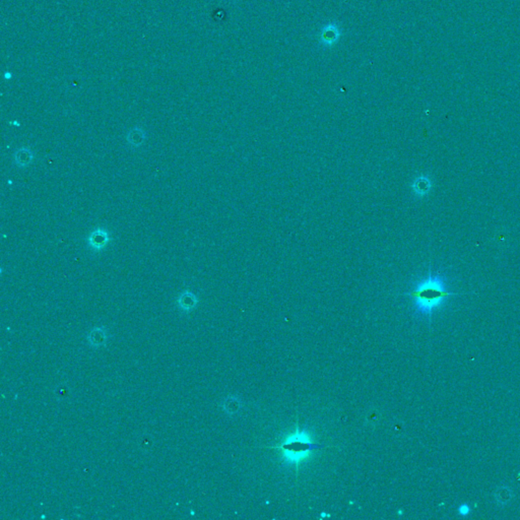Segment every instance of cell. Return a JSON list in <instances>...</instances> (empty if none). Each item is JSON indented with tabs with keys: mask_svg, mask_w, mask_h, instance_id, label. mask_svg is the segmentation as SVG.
<instances>
[{
	"mask_svg": "<svg viewBox=\"0 0 520 520\" xmlns=\"http://www.w3.org/2000/svg\"><path fill=\"white\" fill-rule=\"evenodd\" d=\"M408 295L414 300L417 312L431 315L453 293L448 290L446 280L441 273L429 272Z\"/></svg>",
	"mask_w": 520,
	"mask_h": 520,
	"instance_id": "obj_1",
	"label": "cell"
},
{
	"mask_svg": "<svg viewBox=\"0 0 520 520\" xmlns=\"http://www.w3.org/2000/svg\"><path fill=\"white\" fill-rule=\"evenodd\" d=\"M267 448L279 450L286 462L295 465L296 469H298V465L306 457H308L311 452L326 447L322 444L314 443L307 434L303 431H299L297 428L296 432L286 438L282 443Z\"/></svg>",
	"mask_w": 520,
	"mask_h": 520,
	"instance_id": "obj_2",
	"label": "cell"
},
{
	"mask_svg": "<svg viewBox=\"0 0 520 520\" xmlns=\"http://www.w3.org/2000/svg\"><path fill=\"white\" fill-rule=\"evenodd\" d=\"M111 241L110 233L108 230H106L103 227L96 228L93 232H91L86 240L88 247L95 251L100 252L101 250L105 249V247L108 245L109 242Z\"/></svg>",
	"mask_w": 520,
	"mask_h": 520,
	"instance_id": "obj_3",
	"label": "cell"
},
{
	"mask_svg": "<svg viewBox=\"0 0 520 520\" xmlns=\"http://www.w3.org/2000/svg\"><path fill=\"white\" fill-rule=\"evenodd\" d=\"M342 32L336 23H328L325 24L319 35V42L324 47H331L335 43H338L341 39Z\"/></svg>",
	"mask_w": 520,
	"mask_h": 520,
	"instance_id": "obj_4",
	"label": "cell"
},
{
	"mask_svg": "<svg viewBox=\"0 0 520 520\" xmlns=\"http://www.w3.org/2000/svg\"><path fill=\"white\" fill-rule=\"evenodd\" d=\"M14 163L20 167H26L34 160V152L33 150L28 147H20L14 152Z\"/></svg>",
	"mask_w": 520,
	"mask_h": 520,
	"instance_id": "obj_5",
	"label": "cell"
},
{
	"mask_svg": "<svg viewBox=\"0 0 520 520\" xmlns=\"http://www.w3.org/2000/svg\"><path fill=\"white\" fill-rule=\"evenodd\" d=\"M196 296L190 291H184L178 298V306L184 311H191L197 305Z\"/></svg>",
	"mask_w": 520,
	"mask_h": 520,
	"instance_id": "obj_6",
	"label": "cell"
},
{
	"mask_svg": "<svg viewBox=\"0 0 520 520\" xmlns=\"http://www.w3.org/2000/svg\"><path fill=\"white\" fill-rule=\"evenodd\" d=\"M145 137H146V135H145L144 130L141 127L136 126L127 133L126 140L130 146L139 147L140 145L143 144Z\"/></svg>",
	"mask_w": 520,
	"mask_h": 520,
	"instance_id": "obj_7",
	"label": "cell"
},
{
	"mask_svg": "<svg viewBox=\"0 0 520 520\" xmlns=\"http://www.w3.org/2000/svg\"><path fill=\"white\" fill-rule=\"evenodd\" d=\"M431 186H432V184H431V181L429 180V178L426 176H421V177L417 178L416 181L414 182L413 189L418 195L424 196L427 193H429Z\"/></svg>",
	"mask_w": 520,
	"mask_h": 520,
	"instance_id": "obj_8",
	"label": "cell"
},
{
	"mask_svg": "<svg viewBox=\"0 0 520 520\" xmlns=\"http://www.w3.org/2000/svg\"><path fill=\"white\" fill-rule=\"evenodd\" d=\"M105 340H106V335L102 328H95L88 334V341H89L90 345H93L95 347H100V346L104 345Z\"/></svg>",
	"mask_w": 520,
	"mask_h": 520,
	"instance_id": "obj_9",
	"label": "cell"
},
{
	"mask_svg": "<svg viewBox=\"0 0 520 520\" xmlns=\"http://www.w3.org/2000/svg\"><path fill=\"white\" fill-rule=\"evenodd\" d=\"M511 496H512V494L509 489L506 487H502L497 490V492L495 494V499L499 504L504 505L509 502V500L511 499Z\"/></svg>",
	"mask_w": 520,
	"mask_h": 520,
	"instance_id": "obj_10",
	"label": "cell"
},
{
	"mask_svg": "<svg viewBox=\"0 0 520 520\" xmlns=\"http://www.w3.org/2000/svg\"><path fill=\"white\" fill-rule=\"evenodd\" d=\"M458 512H460V514L463 516H467L471 512V508L468 504H462L460 506V508H458Z\"/></svg>",
	"mask_w": 520,
	"mask_h": 520,
	"instance_id": "obj_11",
	"label": "cell"
},
{
	"mask_svg": "<svg viewBox=\"0 0 520 520\" xmlns=\"http://www.w3.org/2000/svg\"><path fill=\"white\" fill-rule=\"evenodd\" d=\"M11 76H12L11 72H9V71H5V73H4V78H5V79H10Z\"/></svg>",
	"mask_w": 520,
	"mask_h": 520,
	"instance_id": "obj_12",
	"label": "cell"
},
{
	"mask_svg": "<svg viewBox=\"0 0 520 520\" xmlns=\"http://www.w3.org/2000/svg\"><path fill=\"white\" fill-rule=\"evenodd\" d=\"M11 123H13V124H14V125H17V126H19V123H18V122H17V121H14V122H11Z\"/></svg>",
	"mask_w": 520,
	"mask_h": 520,
	"instance_id": "obj_13",
	"label": "cell"
}]
</instances>
